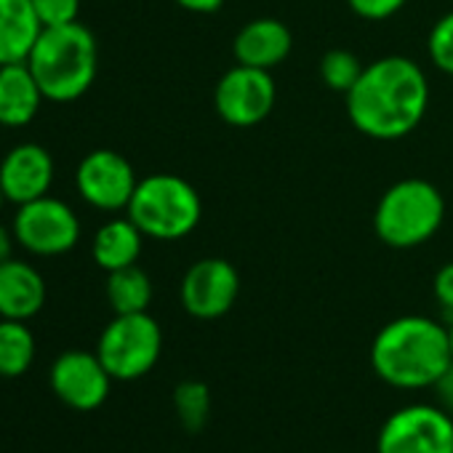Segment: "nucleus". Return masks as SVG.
I'll list each match as a JSON object with an SVG mask.
<instances>
[{"instance_id": "1", "label": "nucleus", "mask_w": 453, "mask_h": 453, "mask_svg": "<svg viewBox=\"0 0 453 453\" xmlns=\"http://www.w3.org/2000/svg\"><path fill=\"white\" fill-rule=\"evenodd\" d=\"M349 123L368 139L397 142L418 128L429 107L424 70L408 57H381L365 65L344 96Z\"/></svg>"}, {"instance_id": "2", "label": "nucleus", "mask_w": 453, "mask_h": 453, "mask_svg": "<svg viewBox=\"0 0 453 453\" xmlns=\"http://www.w3.org/2000/svg\"><path fill=\"white\" fill-rule=\"evenodd\" d=\"M453 363L448 326L403 315L389 320L371 344V365L376 376L395 389H426Z\"/></svg>"}, {"instance_id": "3", "label": "nucleus", "mask_w": 453, "mask_h": 453, "mask_svg": "<svg viewBox=\"0 0 453 453\" xmlns=\"http://www.w3.org/2000/svg\"><path fill=\"white\" fill-rule=\"evenodd\" d=\"M43 96L57 104L81 99L96 81L99 70V46L94 33L81 25L43 27L35 49L27 57Z\"/></svg>"}, {"instance_id": "4", "label": "nucleus", "mask_w": 453, "mask_h": 453, "mask_svg": "<svg viewBox=\"0 0 453 453\" xmlns=\"http://www.w3.org/2000/svg\"><path fill=\"white\" fill-rule=\"evenodd\" d=\"M445 200L426 179H400L376 203L373 233L389 249H416L437 235Z\"/></svg>"}, {"instance_id": "5", "label": "nucleus", "mask_w": 453, "mask_h": 453, "mask_svg": "<svg viewBox=\"0 0 453 453\" xmlns=\"http://www.w3.org/2000/svg\"><path fill=\"white\" fill-rule=\"evenodd\" d=\"M128 219L152 241H181L203 216L197 189L176 173H152L139 179L136 192L126 208Z\"/></svg>"}, {"instance_id": "6", "label": "nucleus", "mask_w": 453, "mask_h": 453, "mask_svg": "<svg viewBox=\"0 0 453 453\" xmlns=\"http://www.w3.org/2000/svg\"><path fill=\"white\" fill-rule=\"evenodd\" d=\"M163 352V331L147 312L115 315L96 344V355L115 381H136L147 376Z\"/></svg>"}, {"instance_id": "7", "label": "nucleus", "mask_w": 453, "mask_h": 453, "mask_svg": "<svg viewBox=\"0 0 453 453\" xmlns=\"http://www.w3.org/2000/svg\"><path fill=\"white\" fill-rule=\"evenodd\" d=\"M376 453H453V416L442 405H405L381 424Z\"/></svg>"}, {"instance_id": "8", "label": "nucleus", "mask_w": 453, "mask_h": 453, "mask_svg": "<svg viewBox=\"0 0 453 453\" xmlns=\"http://www.w3.org/2000/svg\"><path fill=\"white\" fill-rule=\"evenodd\" d=\"M14 238L33 257H62L81 241V219L65 200L43 195L17 208Z\"/></svg>"}, {"instance_id": "9", "label": "nucleus", "mask_w": 453, "mask_h": 453, "mask_svg": "<svg viewBox=\"0 0 453 453\" xmlns=\"http://www.w3.org/2000/svg\"><path fill=\"white\" fill-rule=\"evenodd\" d=\"M275 102H278V88L273 73L246 65L226 70L213 91V104L219 118L235 128L259 126L273 112Z\"/></svg>"}, {"instance_id": "10", "label": "nucleus", "mask_w": 453, "mask_h": 453, "mask_svg": "<svg viewBox=\"0 0 453 453\" xmlns=\"http://www.w3.org/2000/svg\"><path fill=\"white\" fill-rule=\"evenodd\" d=\"M136 171L134 165L115 150H94L88 152L75 171L78 195L96 211H126L136 192Z\"/></svg>"}, {"instance_id": "11", "label": "nucleus", "mask_w": 453, "mask_h": 453, "mask_svg": "<svg viewBox=\"0 0 453 453\" xmlns=\"http://www.w3.org/2000/svg\"><path fill=\"white\" fill-rule=\"evenodd\" d=\"M241 294V275L226 259H200L181 278V307L197 320H216L226 315Z\"/></svg>"}, {"instance_id": "12", "label": "nucleus", "mask_w": 453, "mask_h": 453, "mask_svg": "<svg viewBox=\"0 0 453 453\" xmlns=\"http://www.w3.org/2000/svg\"><path fill=\"white\" fill-rule=\"evenodd\" d=\"M54 395L75 411H96L110 397L112 376L96 352L67 349L62 352L49 373Z\"/></svg>"}, {"instance_id": "13", "label": "nucleus", "mask_w": 453, "mask_h": 453, "mask_svg": "<svg viewBox=\"0 0 453 453\" xmlns=\"http://www.w3.org/2000/svg\"><path fill=\"white\" fill-rule=\"evenodd\" d=\"M54 157L46 147L35 142L17 144L0 160V189L14 205H25L49 195L54 184Z\"/></svg>"}, {"instance_id": "14", "label": "nucleus", "mask_w": 453, "mask_h": 453, "mask_svg": "<svg viewBox=\"0 0 453 453\" xmlns=\"http://www.w3.org/2000/svg\"><path fill=\"white\" fill-rule=\"evenodd\" d=\"M291 49H294V35L288 25L273 17L246 22L233 41V54L238 65L259 67V70H273L283 65Z\"/></svg>"}, {"instance_id": "15", "label": "nucleus", "mask_w": 453, "mask_h": 453, "mask_svg": "<svg viewBox=\"0 0 453 453\" xmlns=\"http://www.w3.org/2000/svg\"><path fill=\"white\" fill-rule=\"evenodd\" d=\"M46 304V280L43 275L22 259L0 262V318L6 320H30Z\"/></svg>"}, {"instance_id": "16", "label": "nucleus", "mask_w": 453, "mask_h": 453, "mask_svg": "<svg viewBox=\"0 0 453 453\" xmlns=\"http://www.w3.org/2000/svg\"><path fill=\"white\" fill-rule=\"evenodd\" d=\"M43 99L46 96L27 62L0 67V126L6 128L30 126L41 112Z\"/></svg>"}, {"instance_id": "17", "label": "nucleus", "mask_w": 453, "mask_h": 453, "mask_svg": "<svg viewBox=\"0 0 453 453\" xmlns=\"http://www.w3.org/2000/svg\"><path fill=\"white\" fill-rule=\"evenodd\" d=\"M41 33L33 0H0V67L27 62Z\"/></svg>"}, {"instance_id": "18", "label": "nucleus", "mask_w": 453, "mask_h": 453, "mask_svg": "<svg viewBox=\"0 0 453 453\" xmlns=\"http://www.w3.org/2000/svg\"><path fill=\"white\" fill-rule=\"evenodd\" d=\"M144 233L126 216V219H110L104 221L91 243V257L104 273H115L123 267H131L142 257Z\"/></svg>"}, {"instance_id": "19", "label": "nucleus", "mask_w": 453, "mask_h": 453, "mask_svg": "<svg viewBox=\"0 0 453 453\" xmlns=\"http://www.w3.org/2000/svg\"><path fill=\"white\" fill-rule=\"evenodd\" d=\"M107 302L115 310V315L147 312V307L152 302L150 275L136 265L107 273Z\"/></svg>"}, {"instance_id": "20", "label": "nucleus", "mask_w": 453, "mask_h": 453, "mask_svg": "<svg viewBox=\"0 0 453 453\" xmlns=\"http://www.w3.org/2000/svg\"><path fill=\"white\" fill-rule=\"evenodd\" d=\"M35 360V334L25 320L0 318V376L19 379Z\"/></svg>"}, {"instance_id": "21", "label": "nucleus", "mask_w": 453, "mask_h": 453, "mask_svg": "<svg viewBox=\"0 0 453 453\" xmlns=\"http://www.w3.org/2000/svg\"><path fill=\"white\" fill-rule=\"evenodd\" d=\"M173 411L184 429L197 432L205 426L211 413V389L203 381L187 379L173 389Z\"/></svg>"}, {"instance_id": "22", "label": "nucleus", "mask_w": 453, "mask_h": 453, "mask_svg": "<svg viewBox=\"0 0 453 453\" xmlns=\"http://www.w3.org/2000/svg\"><path fill=\"white\" fill-rule=\"evenodd\" d=\"M318 67H320V81L334 94H344V96L355 88V83L360 81V75L365 70L363 62L352 51H347V49H331V51H326Z\"/></svg>"}, {"instance_id": "23", "label": "nucleus", "mask_w": 453, "mask_h": 453, "mask_svg": "<svg viewBox=\"0 0 453 453\" xmlns=\"http://www.w3.org/2000/svg\"><path fill=\"white\" fill-rule=\"evenodd\" d=\"M426 51L432 65L442 73L453 78V12L442 14L434 27L429 30V41H426Z\"/></svg>"}, {"instance_id": "24", "label": "nucleus", "mask_w": 453, "mask_h": 453, "mask_svg": "<svg viewBox=\"0 0 453 453\" xmlns=\"http://www.w3.org/2000/svg\"><path fill=\"white\" fill-rule=\"evenodd\" d=\"M33 9L43 27H65L78 22L81 0H33Z\"/></svg>"}, {"instance_id": "25", "label": "nucleus", "mask_w": 453, "mask_h": 453, "mask_svg": "<svg viewBox=\"0 0 453 453\" xmlns=\"http://www.w3.org/2000/svg\"><path fill=\"white\" fill-rule=\"evenodd\" d=\"M349 9L368 22H384L389 17H395L408 0H347Z\"/></svg>"}, {"instance_id": "26", "label": "nucleus", "mask_w": 453, "mask_h": 453, "mask_svg": "<svg viewBox=\"0 0 453 453\" xmlns=\"http://www.w3.org/2000/svg\"><path fill=\"white\" fill-rule=\"evenodd\" d=\"M432 291H434L437 307L442 310L445 320H453V262H448L437 270Z\"/></svg>"}, {"instance_id": "27", "label": "nucleus", "mask_w": 453, "mask_h": 453, "mask_svg": "<svg viewBox=\"0 0 453 453\" xmlns=\"http://www.w3.org/2000/svg\"><path fill=\"white\" fill-rule=\"evenodd\" d=\"M434 389H437V397H440V405L453 416V363L448 365V371L437 379V384H434Z\"/></svg>"}, {"instance_id": "28", "label": "nucleus", "mask_w": 453, "mask_h": 453, "mask_svg": "<svg viewBox=\"0 0 453 453\" xmlns=\"http://www.w3.org/2000/svg\"><path fill=\"white\" fill-rule=\"evenodd\" d=\"M179 4L184 12H192V14H216L226 0H173Z\"/></svg>"}, {"instance_id": "29", "label": "nucleus", "mask_w": 453, "mask_h": 453, "mask_svg": "<svg viewBox=\"0 0 453 453\" xmlns=\"http://www.w3.org/2000/svg\"><path fill=\"white\" fill-rule=\"evenodd\" d=\"M14 243H17L14 230H9V226L0 224V262L12 259V254H14Z\"/></svg>"}, {"instance_id": "30", "label": "nucleus", "mask_w": 453, "mask_h": 453, "mask_svg": "<svg viewBox=\"0 0 453 453\" xmlns=\"http://www.w3.org/2000/svg\"><path fill=\"white\" fill-rule=\"evenodd\" d=\"M448 339H450V355H453V320H448Z\"/></svg>"}, {"instance_id": "31", "label": "nucleus", "mask_w": 453, "mask_h": 453, "mask_svg": "<svg viewBox=\"0 0 453 453\" xmlns=\"http://www.w3.org/2000/svg\"><path fill=\"white\" fill-rule=\"evenodd\" d=\"M9 200H6V195H4V189H0V211H4V205H6Z\"/></svg>"}]
</instances>
